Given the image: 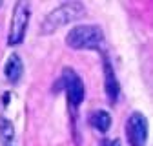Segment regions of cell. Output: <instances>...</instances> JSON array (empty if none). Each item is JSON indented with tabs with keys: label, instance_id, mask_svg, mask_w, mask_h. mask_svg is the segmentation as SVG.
Returning a JSON list of instances; mask_svg holds the SVG:
<instances>
[{
	"label": "cell",
	"instance_id": "6da1fadb",
	"mask_svg": "<svg viewBox=\"0 0 153 146\" xmlns=\"http://www.w3.org/2000/svg\"><path fill=\"white\" fill-rule=\"evenodd\" d=\"M66 44L73 49H104V33L99 26L93 24H80L75 26L68 36H66Z\"/></svg>",
	"mask_w": 153,
	"mask_h": 146
},
{
	"label": "cell",
	"instance_id": "7a4b0ae2",
	"mask_svg": "<svg viewBox=\"0 0 153 146\" xmlns=\"http://www.w3.org/2000/svg\"><path fill=\"white\" fill-rule=\"evenodd\" d=\"M80 15H84L82 2H66V4L59 6L56 9H53L49 15H46V18L40 24V33L42 35H51L56 29H60L62 26L76 20Z\"/></svg>",
	"mask_w": 153,
	"mask_h": 146
},
{
	"label": "cell",
	"instance_id": "3957f363",
	"mask_svg": "<svg viewBox=\"0 0 153 146\" xmlns=\"http://www.w3.org/2000/svg\"><path fill=\"white\" fill-rule=\"evenodd\" d=\"M27 22H29V6H27V2H16L15 9H13L9 36H7L9 46H16V44H20L24 40Z\"/></svg>",
	"mask_w": 153,
	"mask_h": 146
},
{
	"label": "cell",
	"instance_id": "277c9868",
	"mask_svg": "<svg viewBox=\"0 0 153 146\" xmlns=\"http://www.w3.org/2000/svg\"><path fill=\"white\" fill-rule=\"evenodd\" d=\"M62 84L68 95V102H69V110L75 112L79 104L84 101V82L79 77V73L71 68H64L62 71Z\"/></svg>",
	"mask_w": 153,
	"mask_h": 146
},
{
	"label": "cell",
	"instance_id": "5b68a950",
	"mask_svg": "<svg viewBox=\"0 0 153 146\" xmlns=\"http://www.w3.org/2000/svg\"><path fill=\"white\" fill-rule=\"evenodd\" d=\"M126 135L131 146H144L148 141V119L140 112H133L126 122Z\"/></svg>",
	"mask_w": 153,
	"mask_h": 146
},
{
	"label": "cell",
	"instance_id": "8992f818",
	"mask_svg": "<svg viewBox=\"0 0 153 146\" xmlns=\"http://www.w3.org/2000/svg\"><path fill=\"white\" fill-rule=\"evenodd\" d=\"M104 89H106V97L109 99V102L111 104L117 102V99L120 95V84H119L117 77H115L113 66L108 57H104Z\"/></svg>",
	"mask_w": 153,
	"mask_h": 146
},
{
	"label": "cell",
	"instance_id": "52a82bcc",
	"mask_svg": "<svg viewBox=\"0 0 153 146\" xmlns=\"http://www.w3.org/2000/svg\"><path fill=\"white\" fill-rule=\"evenodd\" d=\"M4 75L7 77L9 82H18L24 75V64H22V59L18 53H11L7 60H6V66H4Z\"/></svg>",
	"mask_w": 153,
	"mask_h": 146
},
{
	"label": "cell",
	"instance_id": "ba28073f",
	"mask_svg": "<svg viewBox=\"0 0 153 146\" xmlns=\"http://www.w3.org/2000/svg\"><path fill=\"white\" fill-rule=\"evenodd\" d=\"M89 124L93 128H97L99 132L106 133L111 128V115L108 112H104V110H97V112H93L89 115Z\"/></svg>",
	"mask_w": 153,
	"mask_h": 146
},
{
	"label": "cell",
	"instance_id": "9c48e42d",
	"mask_svg": "<svg viewBox=\"0 0 153 146\" xmlns=\"http://www.w3.org/2000/svg\"><path fill=\"white\" fill-rule=\"evenodd\" d=\"M0 139L2 146H15V128L13 122L6 117H0Z\"/></svg>",
	"mask_w": 153,
	"mask_h": 146
},
{
	"label": "cell",
	"instance_id": "30bf717a",
	"mask_svg": "<svg viewBox=\"0 0 153 146\" xmlns=\"http://www.w3.org/2000/svg\"><path fill=\"white\" fill-rule=\"evenodd\" d=\"M102 146H120V141L119 139H115V141H104Z\"/></svg>",
	"mask_w": 153,
	"mask_h": 146
},
{
	"label": "cell",
	"instance_id": "8fae6325",
	"mask_svg": "<svg viewBox=\"0 0 153 146\" xmlns=\"http://www.w3.org/2000/svg\"><path fill=\"white\" fill-rule=\"evenodd\" d=\"M2 4H4V2H0V6H2Z\"/></svg>",
	"mask_w": 153,
	"mask_h": 146
}]
</instances>
